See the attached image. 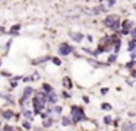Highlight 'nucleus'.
Listing matches in <instances>:
<instances>
[{
	"label": "nucleus",
	"mask_w": 136,
	"mask_h": 131,
	"mask_svg": "<svg viewBox=\"0 0 136 131\" xmlns=\"http://www.w3.org/2000/svg\"><path fill=\"white\" fill-rule=\"evenodd\" d=\"M130 57H132V61H135V57H136V53H135V51H132V53H130Z\"/></svg>",
	"instance_id": "obj_34"
},
{
	"label": "nucleus",
	"mask_w": 136,
	"mask_h": 131,
	"mask_svg": "<svg viewBox=\"0 0 136 131\" xmlns=\"http://www.w3.org/2000/svg\"><path fill=\"white\" fill-rule=\"evenodd\" d=\"M3 131H16V128L12 125H9V124H6L5 127H3Z\"/></svg>",
	"instance_id": "obj_25"
},
{
	"label": "nucleus",
	"mask_w": 136,
	"mask_h": 131,
	"mask_svg": "<svg viewBox=\"0 0 136 131\" xmlns=\"http://www.w3.org/2000/svg\"><path fill=\"white\" fill-rule=\"evenodd\" d=\"M41 89H42L41 92H44L45 95H48V93H51V92H53V87H51V86L48 85V83H42Z\"/></svg>",
	"instance_id": "obj_11"
},
{
	"label": "nucleus",
	"mask_w": 136,
	"mask_h": 131,
	"mask_svg": "<svg viewBox=\"0 0 136 131\" xmlns=\"http://www.w3.org/2000/svg\"><path fill=\"white\" fill-rule=\"evenodd\" d=\"M3 32H5V28H3V26H0V34H3Z\"/></svg>",
	"instance_id": "obj_40"
},
{
	"label": "nucleus",
	"mask_w": 136,
	"mask_h": 131,
	"mask_svg": "<svg viewBox=\"0 0 136 131\" xmlns=\"http://www.w3.org/2000/svg\"><path fill=\"white\" fill-rule=\"evenodd\" d=\"M0 128H2V127H0Z\"/></svg>",
	"instance_id": "obj_42"
},
{
	"label": "nucleus",
	"mask_w": 136,
	"mask_h": 131,
	"mask_svg": "<svg viewBox=\"0 0 136 131\" xmlns=\"http://www.w3.org/2000/svg\"><path fill=\"white\" fill-rule=\"evenodd\" d=\"M122 128L123 131H135V124L133 122H127V124H123Z\"/></svg>",
	"instance_id": "obj_12"
},
{
	"label": "nucleus",
	"mask_w": 136,
	"mask_h": 131,
	"mask_svg": "<svg viewBox=\"0 0 136 131\" xmlns=\"http://www.w3.org/2000/svg\"><path fill=\"white\" fill-rule=\"evenodd\" d=\"M51 111H54L56 114H60V112H62V106H59V105H56L54 108H51Z\"/></svg>",
	"instance_id": "obj_27"
},
{
	"label": "nucleus",
	"mask_w": 136,
	"mask_h": 131,
	"mask_svg": "<svg viewBox=\"0 0 136 131\" xmlns=\"http://www.w3.org/2000/svg\"><path fill=\"white\" fill-rule=\"evenodd\" d=\"M23 117L27 118V121H32V117H34V114H32L29 109H25V111H23Z\"/></svg>",
	"instance_id": "obj_17"
},
{
	"label": "nucleus",
	"mask_w": 136,
	"mask_h": 131,
	"mask_svg": "<svg viewBox=\"0 0 136 131\" xmlns=\"http://www.w3.org/2000/svg\"><path fill=\"white\" fill-rule=\"evenodd\" d=\"M10 86H12V89H15V87H16V86H18V82L12 80V82H10Z\"/></svg>",
	"instance_id": "obj_33"
},
{
	"label": "nucleus",
	"mask_w": 136,
	"mask_h": 131,
	"mask_svg": "<svg viewBox=\"0 0 136 131\" xmlns=\"http://www.w3.org/2000/svg\"><path fill=\"white\" fill-rule=\"evenodd\" d=\"M69 36H70L75 42H81V41L83 39V35H82L81 32H72V31H70V32H69Z\"/></svg>",
	"instance_id": "obj_6"
},
{
	"label": "nucleus",
	"mask_w": 136,
	"mask_h": 131,
	"mask_svg": "<svg viewBox=\"0 0 136 131\" xmlns=\"http://www.w3.org/2000/svg\"><path fill=\"white\" fill-rule=\"evenodd\" d=\"M83 102H85V104H89V98H88V96H83Z\"/></svg>",
	"instance_id": "obj_37"
},
{
	"label": "nucleus",
	"mask_w": 136,
	"mask_h": 131,
	"mask_svg": "<svg viewBox=\"0 0 136 131\" xmlns=\"http://www.w3.org/2000/svg\"><path fill=\"white\" fill-rule=\"evenodd\" d=\"M107 92H108V89H107V87H104V89H101V93H103V95H105Z\"/></svg>",
	"instance_id": "obj_38"
},
{
	"label": "nucleus",
	"mask_w": 136,
	"mask_h": 131,
	"mask_svg": "<svg viewBox=\"0 0 136 131\" xmlns=\"http://www.w3.org/2000/svg\"><path fill=\"white\" fill-rule=\"evenodd\" d=\"M44 106H45V105L41 104L37 98L32 99V108H34V112H35V114H41V112H42V109H44Z\"/></svg>",
	"instance_id": "obj_5"
},
{
	"label": "nucleus",
	"mask_w": 136,
	"mask_h": 131,
	"mask_svg": "<svg viewBox=\"0 0 136 131\" xmlns=\"http://www.w3.org/2000/svg\"><path fill=\"white\" fill-rule=\"evenodd\" d=\"M132 28H133V22H132V21H127V19H124V22L122 23V31H120V34H123V35H127V34L130 32Z\"/></svg>",
	"instance_id": "obj_4"
},
{
	"label": "nucleus",
	"mask_w": 136,
	"mask_h": 131,
	"mask_svg": "<svg viewBox=\"0 0 136 131\" xmlns=\"http://www.w3.org/2000/svg\"><path fill=\"white\" fill-rule=\"evenodd\" d=\"M10 44H12V41H7V44H6V50H9L10 48Z\"/></svg>",
	"instance_id": "obj_39"
},
{
	"label": "nucleus",
	"mask_w": 136,
	"mask_h": 131,
	"mask_svg": "<svg viewBox=\"0 0 136 131\" xmlns=\"http://www.w3.org/2000/svg\"><path fill=\"white\" fill-rule=\"evenodd\" d=\"M63 98H70V93L64 90V92H63Z\"/></svg>",
	"instance_id": "obj_35"
},
{
	"label": "nucleus",
	"mask_w": 136,
	"mask_h": 131,
	"mask_svg": "<svg viewBox=\"0 0 136 131\" xmlns=\"http://www.w3.org/2000/svg\"><path fill=\"white\" fill-rule=\"evenodd\" d=\"M120 47H122V41H120V39H117L116 42H114V45H113V48H114V54H117V53H118Z\"/></svg>",
	"instance_id": "obj_19"
},
{
	"label": "nucleus",
	"mask_w": 136,
	"mask_h": 131,
	"mask_svg": "<svg viewBox=\"0 0 136 131\" xmlns=\"http://www.w3.org/2000/svg\"><path fill=\"white\" fill-rule=\"evenodd\" d=\"M53 124H54V119H53V118H47V119L42 121V127H44V128H50Z\"/></svg>",
	"instance_id": "obj_13"
},
{
	"label": "nucleus",
	"mask_w": 136,
	"mask_h": 131,
	"mask_svg": "<svg viewBox=\"0 0 136 131\" xmlns=\"http://www.w3.org/2000/svg\"><path fill=\"white\" fill-rule=\"evenodd\" d=\"M0 66H2V60H0Z\"/></svg>",
	"instance_id": "obj_41"
},
{
	"label": "nucleus",
	"mask_w": 136,
	"mask_h": 131,
	"mask_svg": "<svg viewBox=\"0 0 136 131\" xmlns=\"http://www.w3.org/2000/svg\"><path fill=\"white\" fill-rule=\"evenodd\" d=\"M133 66H135V61H129V63L126 64V68H130V70H133Z\"/></svg>",
	"instance_id": "obj_28"
},
{
	"label": "nucleus",
	"mask_w": 136,
	"mask_h": 131,
	"mask_svg": "<svg viewBox=\"0 0 136 131\" xmlns=\"http://www.w3.org/2000/svg\"><path fill=\"white\" fill-rule=\"evenodd\" d=\"M19 29H21V25H19V23H16V25H13V26L10 28L9 34H10V35H16V34L19 32Z\"/></svg>",
	"instance_id": "obj_15"
},
{
	"label": "nucleus",
	"mask_w": 136,
	"mask_h": 131,
	"mask_svg": "<svg viewBox=\"0 0 136 131\" xmlns=\"http://www.w3.org/2000/svg\"><path fill=\"white\" fill-rule=\"evenodd\" d=\"M0 114H2V117L5 118V119H12L15 117V114L12 109H6V111H3V112H0Z\"/></svg>",
	"instance_id": "obj_8"
},
{
	"label": "nucleus",
	"mask_w": 136,
	"mask_h": 131,
	"mask_svg": "<svg viewBox=\"0 0 136 131\" xmlns=\"http://www.w3.org/2000/svg\"><path fill=\"white\" fill-rule=\"evenodd\" d=\"M135 45H136L135 39H130V41H129V45H127V47H129V51H130V53H132V51H135Z\"/></svg>",
	"instance_id": "obj_23"
},
{
	"label": "nucleus",
	"mask_w": 136,
	"mask_h": 131,
	"mask_svg": "<svg viewBox=\"0 0 136 131\" xmlns=\"http://www.w3.org/2000/svg\"><path fill=\"white\" fill-rule=\"evenodd\" d=\"M129 34H130V35H132V39H135V36H136V29H135V28H132Z\"/></svg>",
	"instance_id": "obj_29"
},
{
	"label": "nucleus",
	"mask_w": 136,
	"mask_h": 131,
	"mask_svg": "<svg viewBox=\"0 0 136 131\" xmlns=\"http://www.w3.org/2000/svg\"><path fill=\"white\" fill-rule=\"evenodd\" d=\"M114 5H116V2H114V0H111V2H107V6H108V7H113Z\"/></svg>",
	"instance_id": "obj_32"
},
{
	"label": "nucleus",
	"mask_w": 136,
	"mask_h": 131,
	"mask_svg": "<svg viewBox=\"0 0 136 131\" xmlns=\"http://www.w3.org/2000/svg\"><path fill=\"white\" fill-rule=\"evenodd\" d=\"M48 60H50V57H48V55H44V57H40V58H37V60H32V64H34V66H38V64L45 63V61H48Z\"/></svg>",
	"instance_id": "obj_10"
},
{
	"label": "nucleus",
	"mask_w": 136,
	"mask_h": 131,
	"mask_svg": "<svg viewBox=\"0 0 136 131\" xmlns=\"http://www.w3.org/2000/svg\"><path fill=\"white\" fill-rule=\"evenodd\" d=\"M101 109H104V111H111L113 106H111L110 104H101Z\"/></svg>",
	"instance_id": "obj_24"
},
{
	"label": "nucleus",
	"mask_w": 136,
	"mask_h": 131,
	"mask_svg": "<svg viewBox=\"0 0 136 131\" xmlns=\"http://www.w3.org/2000/svg\"><path fill=\"white\" fill-rule=\"evenodd\" d=\"M22 127H23V128H25L27 131H31V127H32V124H31V121H27V119H25V121L22 122Z\"/></svg>",
	"instance_id": "obj_20"
},
{
	"label": "nucleus",
	"mask_w": 136,
	"mask_h": 131,
	"mask_svg": "<svg viewBox=\"0 0 136 131\" xmlns=\"http://www.w3.org/2000/svg\"><path fill=\"white\" fill-rule=\"evenodd\" d=\"M104 25L107 28H110L113 32H117L118 28H120V19L116 15H110V16H107L104 19Z\"/></svg>",
	"instance_id": "obj_2"
},
{
	"label": "nucleus",
	"mask_w": 136,
	"mask_h": 131,
	"mask_svg": "<svg viewBox=\"0 0 136 131\" xmlns=\"http://www.w3.org/2000/svg\"><path fill=\"white\" fill-rule=\"evenodd\" d=\"M70 114H72V118L70 119H72L73 124H79L82 121H88V117L85 115V111L81 106H78V105H72Z\"/></svg>",
	"instance_id": "obj_1"
},
{
	"label": "nucleus",
	"mask_w": 136,
	"mask_h": 131,
	"mask_svg": "<svg viewBox=\"0 0 136 131\" xmlns=\"http://www.w3.org/2000/svg\"><path fill=\"white\" fill-rule=\"evenodd\" d=\"M35 98H37V99H38V100H40V102H41V104H47V95H45V93H44V92H37V95H35Z\"/></svg>",
	"instance_id": "obj_7"
},
{
	"label": "nucleus",
	"mask_w": 136,
	"mask_h": 131,
	"mask_svg": "<svg viewBox=\"0 0 136 131\" xmlns=\"http://www.w3.org/2000/svg\"><path fill=\"white\" fill-rule=\"evenodd\" d=\"M88 63L92 64L94 67H105V66H108L107 63H100V61H94V60H88Z\"/></svg>",
	"instance_id": "obj_14"
},
{
	"label": "nucleus",
	"mask_w": 136,
	"mask_h": 131,
	"mask_svg": "<svg viewBox=\"0 0 136 131\" xmlns=\"http://www.w3.org/2000/svg\"><path fill=\"white\" fill-rule=\"evenodd\" d=\"M104 122L107 124V125H111V122H113V117H111V115H105V117H104Z\"/></svg>",
	"instance_id": "obj_22"
},
{
	"label": "nucleus",
	"mask_w": 136,
	"mask_h": 131,
	"mask_svg": "<svg viewBox=\"0 0 136 131\" xmlns=\"http://www.w3.org/2000/svg\"><path fill=\"white\" fill-rule=\"evenodd\" d=\"M51 61H53L56 66H60V64H62V60H60L59 57H53V58H51Z\"/></svg>",
	"instance_id": "obj_26"
},
{
	"label": "nucleus",
	"mask_w": 136,
	"mask_h": 131,
	"mask_svg": "<svg viewBox=\"0 0 136 131\" xmlns=\"http://www.w3.org/2000/svg\"><path fill=\"white\" fill-rule=\"evenodd\" d=\"M47 102L51 105H56V102H57V95H56L54 92H51V93L47 95Z\"/></svg>",
	"instance_id": "obj_9"
},
{
	"label": "nucleus",
	"mask_w": 136,
	"mask_h": 131,
	"mask_svg": "<svg viewBox=\"0 0 136 131\" xmlns=\"http://www.w3.org/2000/svg\"><path fill=\"white\" fill-rule=\"evenodd\" d=\"M40 115H41V118H42V119H47V118H48V114H47V112H41Z\"/></svg>",
	"instance_id": "obj_31"
},
{
	"label": "nucleus",
	"mask_w": 136,
	"mask_h": 131,
	"mask_svg": "<svg viewBox=\"0 0 136 131\" xmlns=\"http://www.w3.org/2000/svg\"><path fill=\"white\" fill-rule=\"evenodd\" d=\"M116 60H117V54H110V57H108V61H107V64H111V63H114V61H116Z\"/></svg>",
	"instance_id": "obj_21"
},
{
	"label": "nucleus",
	"mask_w": 136,
	"mask_h": 131,
	"mask_svg": "<svg viewBox=\"0 0 136 131\" xmlns=\"http://www.w3.org/2000/svg\"><path fill=\"white\" fill-rule=\"evenodd\" d=\"M63 86L67 87V89H72V80H70V77H63Z\"/></svg>",
	"instance_id": "obj_16"
},
{
	"label": "nucleus",
	"mask_w": 136,
	"mask_h": 131,
	"mask_svg": "<svg viewBox=\"0 0 136 131\" xmlns=\"http://www.w3.org/2000/svg\"><path fill=\"white\" fill-rule=\"evenodd\" d=\"M32 80H34V77H31V76L23 77V82H27V83H28V82H32Z\"/></svg>",
	"instance_id": "obj_30"
},
{
	"label": "nucleus",
	"mask_w": 136,
	"mask_h": 131,
	"mask_svg": "<svg viewBox=\"0 0 136 131\" xmlns=\"http://www.w3.org/2000/svg\"><path fill=\"white\" fill-rule=\"evenodd\" d=\"M2 74H3V76H7V77L10 76V73H9V72H6V70H3V72H2Z\"/></svg>",
	"instance_id": "obj_36"
},
{
	"label": "nucleus",
	"mask_w": 136,
	"mask_h": 131,
	"mask_svg": "<svg viewBox=\"0 0 136 131\" xmlns=\"http://www.w3.org/2000/svg\"><path fill=\"white\" fill-rule=\"evenodd\" d=\"M62 125H64V127L72 125V119H70V117H63L62 118Z\"/></svg>",
	"instance_id": "obj_18"
},
{
	"label": "nucleus",
	"mask_w": 136,
	"mask_h": 131,
	"mask_svg": "<svg viewBox=\"0 0 136 131\" xmlns=\"http://www.w3.org/2000/svg\"><path fill=\"white\" fill-rule=\"evenodd\" d=\"M73 51H75V48H73L70 44H67V42H62L59 47V54L60 55H69L72 54Z\"/></svg>",
	"instance_id": "obj_3"
}]
</instances>
